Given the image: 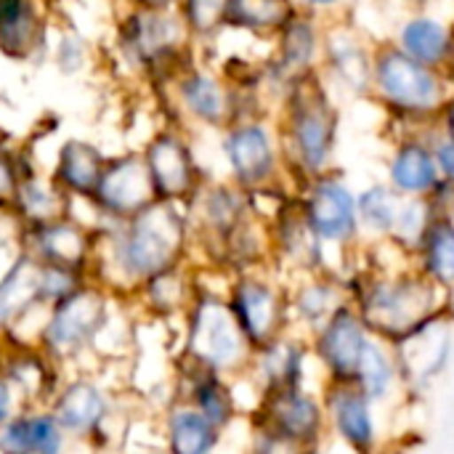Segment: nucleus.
I'll list each match as a JSON object with an SVG mask.
<instances>
[{"label":"nucleus","instance_id":"obj_28","mask_svg":"<svg viewBox=\"0 0 454 454\" xmlns=\"http://www.w3.org/2000/svg\"><path fill=\"white\" fill-rule=\"evenodd\" d=\"M88 253H90L88 234L64 218L56 223L37 226V231H35V258L40 263L82 271Z\"/></svg>","mask_w":454,"mask_h":454},{"label":"nucleus","instance_id":"obj_33","mask_svg":"<svg viewBox=\"0 0 454 454\" xmlns=\"http://www.w3.org/2000/svg\"><path fill=\"white\" fill-rule=\"evenodd\" d=\"M16 200L21 213L35 223V226H45V223H56L64 218V207L67 200L59 189L43 184V181H24L16 189Z\"/></svg>","mask_w":454,"mask_h":454},{"label":"nucleus","instance_id":"obj_42","mask_svg":"<svg viewBox=\"0 0 454 454\" xmlns=\"http://www.w3.org/2000/svg\"><path fill=\"white\" fill-rule=\"evenodd\" d=\"M19 410H21V402H19L16 391H13L11 383L0 375V426H3L5 420H11Z\"/></svg>","mask_w":454,"mask_h":454},{"label":"nucleus","instance_id":"obj_17","mask_svg":"<svg viewBox=\"0 0 454 454\" xmlns=\"http://www.w3.org/2000/svg\"><path fill=\"white\" fill-rule=\"evenodd\" d=\"M48 410L69 439L85 442L104 431L112 415V402L104 386L93 378H72L59 386Z\"/></svg>","mask_w":454,"mask_h":454},{"label":"nucleus","instance_id":"obj_27","mask_svg":"<svg viewBox=\"0 0 454 454\" xmlns=\"http://www.w3.org/2000/svg\"><path fill=\"white\" fill-rule=\"evenodd\" d=\"M412 263L439 287L454 293V215H436L426 229Z\"/></svg>","mask_w":454,"mask_h":454},{"label":"nucleus","instance_id":"obj_10","mask_svg":"<svg viewBox=\"0 0 454 454\" xmlns=\"http://www.w3.org/2000/svg\"><path fill=\"white\" fill-rule=\"evenodd\" d=\"M223 154L234 173V181L247 194L271 192V184L279 178V173L285 168L279 138L258 117L242 120L226 133Z\"/></svg>","mask_w":454,"mask_h":454},{"label":"nucleus","instance_id":"obj_39","mask_svg":"<svg viewBox=\"0 0 454 454\" xmlns=\"http://www.w3.org/2000/svg\"><path fill=\"white\" fill-rule=\"evenodd\" d=\"M0 454H32V439L24 407L0 426Z\"/></svg>","mask_w":454,"mask_h":454},{"label":"nucleus","instance_id":"obj_16","mask_svg":"<svg viewBox=\"0 0 454 454\" xmlns=\"http://www.w3.org/2000/svg\"><path fill=\"white\" fill-rule=\"evenodd\" d=\"M271 242H274V250L287 261V266L295 269L301 277L330 269L327 258H325L327 247L314 234V229L303 213V205L298 200V192L287 194L277 205L274 221H271Z\"/></svg>","mask_w":454,"mask_h":454},{"label":"nucleus","instance_id":"obj_12","mask_svg":"<svg viewBox=\"0 0 454 454\" xmlns=\"http://www.w3.org/2000/svg\"><path fill=\"white\" fill-rule=\"evenodd\" d=\"M370 330L354 303L340 306L317 333L314 356L322 362L330 383H354L359 359L370 340Z\"/></svg>","mask_w":454,"mask_h":454},{"label":"nucleus","instance_id":"obj_25","mask_svg":"<svg viewBox=\"0 0 454 454\" xmlns=\"http://www.w3.org/2000/svg\"><path fill=\"white\" fill-rule=\"evenodd\" d=\"M404 197L394 192L383 178L356 189V213H359V231L364 245L391 242Z\"/></svg>","mask_w":454,"mask_h":454},{"label":"nucleus","instance_id":"obj_22","mask_svg":"<svg viewBox=\"0 0 454 454\" xmlns=\"http://www.w3.org/2000/svg\"><path fill=\"white\" fill-rule=\"evenodd\" d=\"M309 346L298 338L279 335L263 348L253 351L247 372L253 375L261 394L279 388H303Z\"/></svg>","mask_w":454,"mask_h":454},{"label":"nucleus","instance_id":"obj_38","mask_svg":"<svg viewBox=\"0 0 454 454\" xmlns=\"http://www.w3.org/2000/svg\"><path fill=\"white\" fill-rule=\"evenodd\" d=\"M229 0H186V21L197 32H213L226 19Z\"/></svg>","mask_w":454,"mask_h":454},{"label":"nucleus","instance_id":"obj_23","mask_svg":"<svg viewBox=\"0 0 454 454\" xmlns=\"http://www.w3.org/2000/svg\"><path fill=\"white\" fill-rule=\"evenodd\" d=\"M160 436L168 454H215L223 431L215 428L200 410L176 399L162 415Z\"/></svg>","mask_w":454,"mask_h":454},{"label":"nucleus","instance_id":"obj_15","mask_svg":"<svg viewBox=\"0 0 454 454\" xmlns=\"http://www.w3.org/2000/svg\"><path fill=\"white\" fill-rule=\"evenodd\" d=\"M391 40L410 59L444 72L452 53L454 13H444V8L404 11L391 32Z\"/></svg>","mask_w":454,"mask_h":454},{"label":"nucleus","instance_id":"obj_35","mask_svg":"<svg viewBox=\"0 0 454 454\" xmlns=\"http://www.w3.org/2000/svg\"><path fill=\"white\" fill-rule=\"evenodd\" d=\"M29 439H32V454H64L69 436L56 423L48 407H24Z\"/></svg>","mask_w":454,"mask_h":454},{"label":"nucleus","instance_id":"obj_29","mask_svg":"<svg viewBox=\"0 0 454 454\" xmlns=\"http://www.w3.org/2000/svg\"><path fill=\"white\" fill-rule=\"evenodd\" d=\"M399 378H402V372H399L394 351H388V346H383L380 338L370 335V340L364 346V354L359 359L356 375H354V386L372 404H380V402L391 399Z\"/></svg>","mask_w":454,"mask_h":454},{"label":"nucleus","instance_id":"obj_20","mask_svg":"<svg viewBox=\"0 0 454 454\" xmlns=\"http://www.w3.org/2000/svg\"><path fill=\"white\" fill-rule=\"evenodd\" d=\"M96 197H98V205L112 215L130 218L141 213L144 207H149L157 192H154L146 160L125 157L114 162L112 168H106L96 186Z\"/></svg>","mask_w":454,"mask_h":454},{"label":"nucleus","instance_id":"obj_31","mask_svg":"<svg viewBox=\"0 0 454 454\" xmlns=\"http://www.w3.org/2000/svg\"><path fill=\"white\" fill-rule=\"evenodd\" d=\"M104 173L101 154L82 141H69L59 157V178L67 189L80 194H96V186Z\"/></svg>","mask_w":454,"mask_h":454},{"label":"nucleus","instance_id":"obj_4","mask_svg":"<svg viewBox=\"0 0 454 454\" xmlns=\"http://www.w3.org/2000/svg\"><path fill=\"white\" fill-rule=\"evenodd\" d=\"M186 242L184 218L168 202H152L130 215L128 226L114 239L112 255L122 277L136 285L168 269H176Z\"/></svg>","mask_w":454,"mask_h":454},{"label":"nucleus","instance_id":"obj_46","mask_svg":"<svg viewBox=\"0 0 454 454\" xmlns=\"http://www.w3.org/2000/svg\"><path fill=\"white\" fill-rule=\"evenodd\" d=\"M439 122H444V125L454 128V93H452V98H450V104H447V109H444V114H442V120H439Z\"/></svg>","mask_w":454,"mask_h":454},{"label":"nucleus","instance_id":"obj_18","mask_svg":"<svg viewBox=\"0 0 454 454\" xmlns=\"http://www.w3.org/2000/svg\"><path fill=\"white\" fill-rule=\"evenodd\" d=\"M325 418L348 450L370 452L378 442L372 402L354 383H330L325 394Z\"/></svg>","mask_w":454,"mask_h":454},{"label":"nucleus","instance_id":"obj_14","mask_svg":"<svg viewBox=\"0 0 454 454\" xmlns=\"http://www.w3.org/2000/svg\"><path fill=\"white\" fill-rule=\"evenodd\" d=\"M383 170V181L402 197H428L442 184V173L426 130L396 133L391 138Z\"/></svg>","mask_w":454,"mask_h":454},{"label":"nucleus","instance_id":"obj_1","mask_svg":"<svg viewBox=\"0 0 454 454\" xmlns=\"http://www.w3.org/2000/svg\"><path fill=\"white\" fill-rule=\"evenodd\" d=\"M346 282L367 330L383 340L396 343L428 319L450 311L452 293L431 282L412 261L402 266H370L367 271L348 274Z\"/></svg>","mask_w":454,"mask_h":454},{"label":"nucleus","instance_id":"obj_32","mask_svg":"<svg viewBox=\"0 0 454 454\" xmlns=\"http://www.w3.org/2000/svg\"><path fill=\"white\" fill-rule=\"evenodd\" d=\"M184 101L200 120L210 125H221L231 117V101L226 88L207 74H192L184 82Z\"/></svg>","mask_w":454,"mask_h":454},{"label":"nucleus","instance_id":"obj_11","mask_svg":"<svg viewBox=\"0 0 454 454\" xmlns=\"http://www.w3.org/2000/svg\"><path fill=\"white\" fill-rule=\"evenodd\" d=\"M325 404L306 388H279L261 394L255 428H263L303 450L317 447L325 431Z\"/></svg>","mask_w":454,"mask_h":454},{"label":"nucleus","instance_id":"obj_24","mask_svg":"<svg viewBox=\"0 0 454 454\" xmlns=\"http://www.w3.org/2000/svg\"><path fill=\"white\" fill-rule=\"evenodd\" d=\"M146 165L160 200H176L194 189V162L186 144L178 138H157L146 152Z\"/></svg>","mask_w":454,"mask_h":454},{"label":"nucleus","instance_id":"obj_34","mask_svg":"<svg viewBox=\"0 0 454 454\" xmlns=\"http://www.w3.org/2000/svg\"><path fill=\"white\" fill-rule=\"evenodd\" d=\"M144 295H146V303L154 314L160 317H170L181 309L189 311L194 295L192 290L186 287V282L181 279V274L176 269H168L152 279L144 282Z\"/></svg>","mask_w":454,"mask_h":454},{"label":"nucleus","instance_id":"obj_40","mask_svg":"<svg viewBox=\"0 0 454 454\" xmlns=\"http://www.w3.org/2000/svg\"><path fill=\"white\" fill-rule=\"evenodd\" d=\"M250 454H306L303 447L293 444V442H285L263 428H255L253 434V450Z\"/></svg>","mask_w":454,"mask_h":454},{"label":"nucleus","instance_id":"obj_3","mask_svg":"<svg viewBox=\"0 0 454 454\" xmlns=\"http://www.w3.org/2000/svg\"><path fill=\"white\" fill-rule=\"evenodd\" d=\"M452 93L454 85L442 69L410 59L391 37L375 43L370 101L386 114L388 128H396V133L428 130L442 120Z\"/></svg>","mask_w":454,"mask_h":454},{"label":"nucleus","instance_id":"obj_44","mask_svg":"<svg viewBox=\"0 0 454 454\" xmlns=\"http://www.w3.org/2000/svg\"><path fill=\"white\" fill-rule=\"evenodd\" d=\"M24 11V0H0V27L13 21Z\"/></svg>","mask_w":454,"mask_h":454},{"label":"nucleus","instance_id":"obj_7","mask_svg":"<svg viewBox=\"0 0 454 454\" xmlns=\"http://www.w3.org/2000/svg\"><path fill=\"white\" fill-rule=\"evenodd\" d=\"M375 43L378 37L356 21L354 11L325 21L319 74L340 101H370Z\"/></svg>","mask_w":454,"mask_h":454},{"label":"nucleus","instance_id":"obj_26","mask_svg":"<svg viewBox=\"0 0 454 454\" xmlns=\"http://www.w3.org/2000/svg\"><path fill=\"white\" fill-rule=\"evenodd\" d=\"M35 306H40V261L21 253L0 279V335Z\"/></svg>","mask_w":454,"mask_h":454},{"label":"nucleus","instance_id":"obj_43","mask_svg":"<svg viewBox=\"0 0 454 454\" xmlns=\"http://www.w3.org/2000/svg\"><path fill=\"white\" fill-rule=\"evenodd\" d=\"M16 189H19V181H16L13 165L5 154H0V200L16 197Z\"/></svg>","mask_w":454,"mask_h":454},{"label":"nucleus","instance_id":"obj_9","mask_svg":"<svg viewBox=\"0 0 454 454\" xmlns=\"http://www.w3.org/2000/svg\"><path fill=\"white\" fill-rule=\"evenodd\" d=\"M226 303L253 351L285 335V327L290 322L287 293L271 279L261 274L237 277Z\"/></svg>","mask_w":454,"mask_h":454},{"label":"nucleus","instance_id":"obj_30","mask_svg":"<svg viewBox=\"0 0 454 454\" xmlns=\"http://www.w3.org/2000/svg\"><path fill=\"white\" fill-rule=\"evenodd\" d=\"M295 0H229L223 24L247 29L253 35L277 37L279 29L295 16Z\"/></svg>","mask_w":454,"mask_h":454},{"label":"nucleus","instance_id":"obj_37","mask_svg":"<svg viewBox=\"0 0 454 454\" xmlns=\"http://www.w3.org/2000/svg\"><path fill=\"white\" fill-rule=\"evenodd\" d=\"M426 136L431 141V149H434L442 181L454 186V128L444 125V122H434L426 130Z\"/></svg>","mask_w":454,"mask_h":454},{"label":"nucleus","instance_id":"obj_21","mask_svg":"<svg viewBox=\"0 0 454 454\" xmlns=\"http://www.w3.org/2000/svg\"><path fill=\"white\" fill-rule=\"evenodd\" d=\"M346 303H351L346 274H335L330 269L301 277L295 290L287 293L290 319L309 327L311 335Z\"/></svg>","mask_w":454,"mask_h":454},{"label":"nucleus","instance_id":"obj_2","mask_svg":"<svg viewBox=\"0 0 454 454\" xmlns=\"http://www.w3.org/2000/svg\"><path fill=\"white\" fill-rule=\"evenodd\" d=\"M340 125V98L319 72L303 74L282 90V128L277 138L285 168H290L298 189L309 178L335 168Z\"/></svg>","mask_w":454,"mask_h":454},{"label":"nucleus","instance_id":"obj_36","mask_svg":"<svg viewBox=\"0 0 454 454\" xmlns=\"http://www.w3.org/2000/svg\"><path fill=\"white\" fill-rule=\"evenodd\" d=\"M133 21L136 24H133L130 40H133V48H138L144 56L152 59V56L162 53L170 45L173 27L165 19H160V16H141V19H133Z\"/></svg>","mask_w":454,"mask_h":454},{"label":"nucleus","instance_id":"obj_13","mask_svg":"<svg viewBox=\"0 0 454 454\" xmlns=\"http://www.w3.org/2000/svg\"><path fill=\"white\" fill-rule=\"evenodd\" d=\"M322 37H325V19L295 11V16L279 29L277 35V53L269 64V77L285 90L293 80L319 72L322 61Z\"/></svg>","mask_w":454,"mask_h":454},{"label":"nucleus","instance_id":"obj_5","mask_svg":"<svg viewBox=\"0 0 454 454\" xmlns=\"http://www.w3.org/2000/svg\"><path fill=\"white\" fill-rule=\"evenodd\" d=\"M184 356L221 372L223 378L247 372L253 348L242 335L226 298L210 293L194 295L186 311Z\"/></svg>","mask_w":454,"mask_h":454},{"label":"nucleus","instance_id":"obj_8","mask_svg":"<svg viewBox=\"0 0 454 454\" xmlns=\"http://www.w3.org/2000/svg\"><path fill=\"white\" fill-rule=\"evenodd\" d=\"M298 200L314 234L327 250H354L356 245H362L356 189L338 165L309 178L298 189Z\"/></svg>","mask_w":454,"mask_h":454},{"label":"nucleus","instance_id":"obj_19","mask_svg":"<svg viewBox=\"0 0 454 454\" xmlns=\"http://www.w3.org/2000/svg\"><path fill=\"white\" fill-rule=\"evenodd\" d=\"M176 399L200 410L221 431H226L237 420V396H234V388L229 386V380L221 372H215L205 364H197L186 356L181 359Z\"/></svg>","mask_w":454,"mask_h":454},{"label":"nucleus","instance_id":"obj_47","mask_svg":"<svg viewBox=\"0 0 454 454\" xmlns=\"http://www.w3.org/2000/svg\"><path fill=\"white\" fill-rule=\"evenodd\" d=\"M444 74L450 77V82L454 85V43H452V53H450V61H447V67H444Z\"/></svg>","mask_w":454,"mask_h":454},{"label":"nucleus","instance_id":"obj_45","mask_svg":"<svg viewBox=\"0 0 454 454\" xmlns=\"http://www.w3.org/2000/svg\"><path fill=\"white\" fill-rule=\"evenodd\" d=\"M404 11H412V8H444L450 0H396Z\"/></svg>","mask_w":454,"mask_h":454},{"label":"nucleus","instance_id":"obj_41","mask_svg":"<svg viewBox=\"0 0 454 454\" xmlns=\"http://www.w3.org/2000/svg\"><path fill=\"white\" fill-rule=\"evenodd\" d=\"M359 0H295V5L301 11H309L319 19H335V16H343V13H351L356 8Z\"/></svg>","mask_w":454,"mask_h":454},{"label":"nucleus","instance_id":"obj_6","mask_svg":"<svg viewBox=\"0 0 454 454\" xmlns=\"http://www.w3.org/2000/svg\"><path fill=\"white\" fill-rule=\"evenodd\" d=\"M109 325V298L98 287L82 285L77 293L53 303L43 319L37 346L56 362L67 364L80 359L88 351H96V343Z\"/></svg>","mask_w":454,"mask_h":454},{"label":"nucleus","instance_id":"obj_48","mask_svg":"<svg viewBox=\"0 0 454 454\" xmlns=\"http://www.w3.org/2000/svg\"><path fill=\"white\" fill-rule=\"evenodd\" d=\"M152 8H162V5H168V3H173V0H146Z\"/></svg>","mask_w":454,"mask_h":454}]
</instances>
